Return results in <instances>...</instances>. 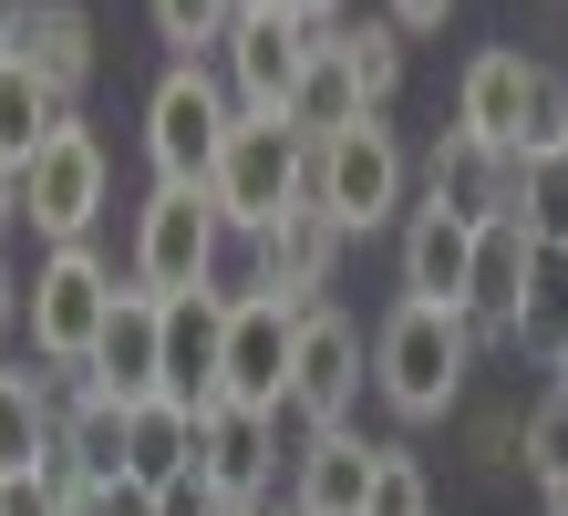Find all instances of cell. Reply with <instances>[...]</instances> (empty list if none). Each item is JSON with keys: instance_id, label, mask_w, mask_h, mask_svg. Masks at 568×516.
I'll return each instance as SVG.
<instances>
[{"instance_id": "obj_1", "label": "cell", "mask_w": 568, "mask_h": 516, "mask_svg": "<svg viewBox=\"0 0 568 516\" xmlns=\"http://www.w3.org/2000/svg\"><path fill=\"white\" fill-rule=\"evenodd\" d=\"M465 372H476V321H465V310L404 300V310L373 331V393L404 413V424H434V413H455Z\"/></svg>"}, {"instance_id": "obj_2", "label": "cell", "mask_w": 568, "mask_h": 516, "mask_svg": "<svg viewBox=\"0 0 568 516\" xmlns=\"http://www.w3.org/2000/svg\"><path fill=\"white\" fill-rule=\"evenodd\" d=\"M227 134H239V93L207 62H165V83L145 93V155H155V186H207Z\"/></svg>"}, {"instance_id": "obj_3", "label": "cell", "mask_w": 568, "mask_h": 516, "mask_svg": "<svg viewBox=\"0 0 568 516\" xmlns=\"http://www.w3.org/2000/svg\"><path fill=\"white\" fill-rule=\"evenodd\" d=\"M207 196H217V217L239 227V237H258L270 217H290V206H311V134L280 124V114H239Z\"/></svg>"}, {"instance_id": "obj_4", "label": "cell", "mask_w": 568, "mask_h": 516, "mask_svg": "<svg viewBox=\"0 0 568 516\" xmlns=\"http://www.w3.org/2000/svg\"><path fill=\"white\" fill-rule=\"evenodd\" d=\"M404 186H414V165L404 145H393V124H342L331 145H311V206L342 237H373L383 217H404Z\"/></svg>"}, {"instance_id": "obj_5", "label": "cell", "mask_w": 568, "mask_h": 516, "mask_svg": "<svg viewBox=\"0 0 568 516\" xmlns=\"http://www.w3.org/2000/svg\"><path fill=\"white\" fill-rule=\"evenodd\" d=\"M114 300H124V280H114L93 249H52L42 269H31L21 321H31V352H42V372H83L93 341H104V321H114Z\"/></svg>"}, {"instance_id": "obj_6", "label": "cell", "mask_w": 568, "mask_h": 516, "mask_svg": "<svg viewBox=\"0 0 568 516\" xmlns=\"http://www.w3.org/2000/svg\"><path fill=\"white\" fill-rule=\"evenodd\" d=\"M227 227L207 186H155L145 217H135V290L155 300H186V290H217V259H227Z\"/></svg>"}, {"instance_id": "obj_7", "label": "cell", "mask_w": 568, "mask_h": 516, "mask_svg": "<svg viewBox=\"0 0 568 516\" xmlns=\"http://www.w3.org/2000/svg\"><path fill=\"white\" fill-rule=\"evenodd\" d=\"M11 186H21V227L31 237H52V249H93V217H104V134L73 114Z\"/></svg>"}, {"instance_id": "obj_8", "label": "cell", "mask_w": 568, "mask_h": 516, "mask_svg": "<svg viewBox=\"0 0 568 516\" xmlns=\"http://www.w3.org/2000/svg\"><path fill=\"white\" fill-rule=\"evenodd\" d=\"M331 31L290 21V11H239V31H227V93H239V114H290L300 73L321 62Z\"/></svg>"}, {"instance_id": "obj_9", "label": "cell", "mask_w": 568, "mask_h": 516, "mask_svg": "<svg viewBox=\"0 0 568 516\" xmlns=\"http://www.w3.org/2000/svg\"><path fill=\"white\" fill-rule=\"evenodd\" d=\"M352 403H362V331L342 321V310H300V362H290V424L300 434H331V424H352Z\"/></svg>"}, {"instance_id": "obj_10", "label": "cell", "mask_w": 568, "mask_h": 516, "mask_svg": "<svg viewBox=\"0 0 568 516\" xmlns=\"http://www.w3.org/2000/svg\"><path fill=\"white\" fill-rule=\"evenodd\" d=\"M290 362H300V310L290 300H239L227 310V403H248V413H290Z\"/></svg>"}, {"instance_id": "obj_11", "label": "cell", "mask_w": 568, "mask_h": 516, "mask_svg": "<svg viewBox=\"0 0 568 516\" xmlns=\"http://www.w3.org/2000/svg\"><path fill=\"white\" fill-rule=\"evenodd\" d=\"M83 393H104V403H124V413L165 393V300H155V290L124 280L114 321H104V341H93V362H83Z\"/></svg>"}, {"instance_id": "obj_12", "label": "cell", "mask_w": 568, "mask_h": 516, "mask_svg": "<svg viewBox=\"0 0 568 516\" xmlns=\"http://www.w3.org/2000/svg\"><path fill=\"white\" fill-rule=\"evenodd\" d=\"M196 475L258 516L270 506V475H280V413H248V403H217V413H196Z\"/></svg>"}, {"instance_id": "obj_13", "label": "cell", "mask_w": 568, "mask_h": 516, "mask_svg": "<svg viewBox=\"0 0 568 516\" xmlns=\"http://www.w3.org/2000/svg\"><path fill=\"white\" fill-rule=\"evenodd\" d=\"M538 73H548V62H527L517 42H486V52L455 73V134H476V145L517 155V134H527V103H538Z\"/></svg>"}, {"instance_id": "obj_14", "label": "cell", "mask_w": 568, "mask_h": 516, "mask_svg": "<svg viewBox=\"0 0 568 516\" xmlns=\"http://www.w3.org/2000/svg\"><path fill=\"white\" fill-rule=\"evenodd\" d=\"M424 206H445V217L465 227H496V217H517V155H496L476 145V134H434V155H424Z\"/></svg>"}, {"instance_id": "obj_15", "label": "cell", "mask_w": 568, "mask_h": 516, "mask_svg": "<svg viewBox=\"0 0 568 516\" xmlns=\"http://www.w3.org/2000/svg\"><path fill=\"white\" fill-rule=\"evenodd\" d=\"M248 259H258V290H270V300L321 310L331 269H342V227H331L321 206H290V217H270V227L248 237Z\"/></svg>"}, {"instance_id": "obj_16", "label": "cell", "mask_w": 568, "mask_h": 516, "mask_svg": "<svg viewBox=\"0 0 568 516\" xmlns=\"http://www.w3.org/2000/svg\"><path fill=\"white\" fill-rule=\"evenodd\" d=\"M217 372H227V300H217V290L165 300V403L217 413V403H227Z\"/></svg>"}, {"instance_id": "obj_17", "label": "cell", "mask_w": 568, "mask_h": 516, "mask_svg": "<svg viewBox=\"0 0 568 516\" xmlns=\"http://www.w3.org/2000/svg\"><path fill=\"white\" fill-rule=\"evenodd\" d=\"M290 506L300 516H362L373 506V475H383V444H362L352 424H331V434H300V455H290Z\"/></svg>"}, {"instance_id": "obj_18", "label": "cell", "mask_w": 568, "mask_h": 516, "mask_svg": "<svg viewBox=\"0 0 568 516\" xmlns=\"http://www.w3.org/2000/svg\"><path fill=\"white\" fill-rule=\"evenodd\" d=\"M527 269H538V237H527V217L476 227V269H465V321H476V341H507V331H517Z\"/></svg>"}, {"instance_id": "obj_19", "label": "cell", "mask_w": 568, "mask_h": 516, "mask_svg": "<svg viewBox=\"0 0 568 516\" xmlns=\"http://www.w3.org/2000/svg\"><path fill=\"white\" fill-rule=\"evenodd\" d=\"M465 269H476V227L445 206H404V300L465 310Z\"/></svg>"}, {"instance_id": "obj_20", "label": "cell", "mask_w": 568, "mask_h": 516, "mask_svg": "<svg viewBox=\"0 0 568 516\" xmlns=\"http://www.w3.org/2000/svg\"><path fill=\"white\" fill-rule=\"evenodd\" d=\"M11 62H21V73H42L62 103H83V83H93V62H104V52H93V21L73 11V0H31Z\"/></svg>"}, {"instance_id": "obj_21", "label": "cell", "mask_w": 568, "mask_h": 516, "mask_svg": "<svg viewBox=\"0 0 568 516\" xmlns=\"http://www.w3.org/2000/svg\"><path fill=\"white\" fill-rule=\"evenodd\" d=\"M124 475H135V486H186V475H196V413L186 403H135V424H124Z\"/></svg>"}, {"instance_id": "obj_22", "label": "cell", "mask_w": 568, "mask_h": 516, "mask_svg": "<svg viewBox=\"0 0 568 516\" xmlns=\"http://www.w3.org/2000/svg\"><path fill=\"white\" fill-rule=\"evenodd\" d=\"M62 124H73V103H62V93H52L42 73H21V62L0 52V165L21 176V165L42 155V145H52Z\"/></svg>"}, {"instance_id": "obj_23", "label": "cell", "mask_w": 568, "mask_h": 516, "mask_svg": "<svg viewBox=\"0 0 568 516\" xmlns=\"http://www.w3.org/2000/svg\"><path fill=\"white\" fill-rule=\"evenodd\" d=\"M52 434H62V413L42 393V372H0V475L52 465Z\"/></svg>"}, {"instance_id": "obj_24", "label": "cell", "mask_w": 568, "mask_h": 516, "mask_svg": "<svg viewBox=\"0 0 568 516\" xmlns=\"http://www.w3.org/2000/svg\"><path fill=\"white\" fill-rule=\"evenodd\" d=\"M280 124H300V134H311V145H331V134H342V124H373V103H362L352 62L331 52V42H321V62H311V73H300V93H290V114H280Z\"/></svg>"}, {"instance_id": "obj_25", "label": "cell", "mask_w": 568, "mask_h": 516, "mask_svg": "<svg viewBox=\"0 0 568 516\" xmlns=\"http://www.w3.org/2000/svg\"><path fill=\"white\" fill-rule=\"evenodd\" d=\"M517 352H538L558 362V341H568V249H538V269H527V300H517Z\"/></svg>"}, {"instance_id": "obj_26", "label": "cell", "mask_w": 568, "mask_h": 516, "mask_svg": "<svg viewBox=\"0 0 568 516\" xmlns=\"http://www.w3.org/2000/svg\"><path fill=\"white\" fill-rule=\"evenodd\" d=\"M331 52L352 62L362 103L383 114V103H393V83H404V31H393V21H362V31H331Z\"/></svg>"}, {"instance_id": "obj_27", "label": "cell", "mask_w": 568, "mask_h": 516, "mask_svg": "<svg viewBox=\"0 0 568 516\" xmlns=\"http://www.w3.org/2000/svg\"><path fill=\"white\" fill-rule=\"evenodd\" d=\"M227 31H239V0H155V42L196 62V52H227Z\"/></svg>"}, {"instance_id": "obj_28", "label": "cell", "mask_w": 568, "mask_h": 516, "mask_svg": "<svg viewBox=\"0 0 568 516\" xmlns=\"http://www.w3.org/2000/svg\"><path fill=\"white\" fill-rule=\"evenodd\" d=\"M517 217H527V237H538V249H568V155L517 165Z\"/></svg>"}, {"instance_id": "obj_29", "label": "cell", "mask_w": 568, "mask_h": 516, "mask_svg": "<svg viewBox=\"0 0 568 516\" xmlns=\"http://www.w3.org/2000/svg\"><path fill=\"white\" fill-rule=\"evenodd\" d=\"M527 475H538V486L568 475V383H548L538 403H527Z\"/></svg>"}, {"instance_id": "obj_30", "label": "cell", "mask_w": 568, "mask_h": 516, "mask_svg": "<svg viewBox=\"0 0 568 516\" xmlns=\"http://www.w3.org/2000/svg\"><path fill=\"white\" fill-rule=\"evenodd\" d=\"M83 486L62 465H31V475H0V516H73Z\"/></svg>"}, {"instance_id": "obj_31", "label": "cell", "mask_w": 568, "mask_h": 516, "mask_svg": "<svg viewBox=\"0 0 568 516\" xmlns=\"http://www.w3.org/2000/svg\"><path fill=\"white\" fill-rule=\"evenodd\" d=\"M548 155H568V83L558 73H538V103H527V134H517V165H548Z\"/></svg>"}, {"instance_id": "obj_32", "label": "cell", "mask_w": 568, "mask_h": 516, "mask_svg": "<svg viewBox=\"0 0 568 516\" xmlns=\"http://www.w3.org/2000/svg\"><path fill=\"white\" fill-rule=\"evenodd\" d=\"M362 516H434V475L383 444V475H373V506H362Z\"/></svg>"}, {"instance_id": "obj_33", "label": "cell", "mask_w": 568, "mask_h": 516, "mask_svg": "<svg viewBox=\"0 0 568 516\" xmlns=\"http://www.w3.org/2000/svg\"><path fill=\"white\" fill-rule=\"evenodd\" d=\"M73 516H165V506H155V486H135V475H114V486H93V496H83Z\"/></svg>"}, {"instance_id": "obj_34", "label": "cell", "mask_w": 568, "mask_h": 516, "mask_svg": "<svg viewBox=\"0 0 568 516\" xmlns=\"http://www.w3.org/2000/svg\"><path fill=\"white\" fill-rule=\"evenodd\" d=\"M155 506H165V516H239V506H227V496L207 486V475H186V486H165Z\"/></svg>"}, {"instance_id": "obj_35", "label": "cell", "mask_w": 568, "mask_h": 516, "mask_svg": "<svg viewBox=\"0 0 568 516\" xmlns=\"http://www.w3.org/2000/svg\"><path fill=\"white\" fill-rule=\"evenodd\" d=\"M445 11H455V0H383L393 31H445Z\"/></svg>"}, {"instance_id": "obj_36", "label": "cell", "mask_w": 568, "mask_h": 516, "mask_svg": "<svg viewBox=\"0 0 568 516\" xmlns=\"http://www.w3.org/2000/svg\"><path fill=\"white\" fill-rule=\"evenodd\" d=\"M11 227H21V186H11V165H0V249H11Z\"/></svg>"}, {"instance_id": "obj_37", "label": "cell", "mask_w": 568, "mask_h": 516, "mask_svg": "<svg viewBox=\"0 0 568 516\" xmlns=\"http://www.w3.org/2000/svg\"><path fill=\"white\" fill-rule=\"evenodd\" d=\"M21 321V280H11V249H0V331Z\"/></svg>"}, {"instance_id": "obj_38", "label": "cell", "mask_w": 568, "mask_h": 516, "mask_svg": "<svg viewBox=\"0 0 568 516\" xmlns=\"http://www.w3.org/2000/svg\"><path fill=\"white\" fill-rule=\"evenodd\" d=\"M290 21H311V31H331V11H342V0H280Z\"/></svg>"}, {"instance_id": "obj_39", "label": "cell", "mask_w": 568, "mask_h": 516, "mask_svg": "<svg viewBox=\"0 0 568 516\" xmlns=\"http://www.w3.org/2000/svg\"><path fill=\"white\" fill-rule=\"evenodd\" d=\"M538 506H548V516H568V475H558V486H538Z\"/></svg>"}, {"instance_id": "obj_40", "label": "cell", "mask_w": 568, "mask_h": 516, "mask_svg": "<svg viewBox=\"0 0 568 516\" xmlns=\"http://www.w3.org/2000/svg\"><path fill=\"white\" fill-rule=\"evenodd\" d=\"M548 372H558V383H568V341H558V362H548Z\"/></svg>"}, {"instance_id": "obj_41", "label": "cell", "mask_w": 568, "mask_h": 516, "mask_svg": "<svg viewBox=\"0 0 568 516\" xmlns=\"http://www.w3.org/2000/svg\"><path fill=\"white\" fill-rule=\"evenodd\" d=\"M239 11H280V0H239Z\"/></svg>"}]
</instances>
